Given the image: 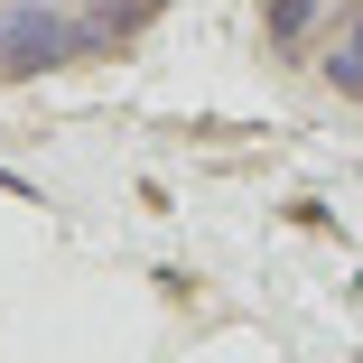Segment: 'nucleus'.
Masks as SVG:
<instances>
[{
  "instance_id": "obj_1",
  "label": "nucleus",
  "mask_w": 363,
  "mask_h": 363,
  "mask_svg": "<svg viewBox=\"0 0 363 363\" xmlns=\"http://www.w3.org/2000/svg\"><path fill=\"white\" fill-rule=\"evenodd\" d=\"M75 65V19H56L47 0H10L0 10V75H56Z\"/></svg>"
},
{
  "instance_id": "obj_2",
  "label": "nucleus",
  "mask_w": 363,
  "mask_h": 363,
  "mask_svg": "<svg viewBox=\"0 0 363 363\" xmlns=\"http://www.w3.org/2000/svg\"><path fill=\"white\" fill-rule=\"evenodd\" d=\"M308 28H317V0H261V38L270 47H298Z\"/></svg>"
},
{
  "instance_id": "obj_3",
  "label": "nucleus",
  "mask_w": 363,
  "mask_h": 363,
  "mask_svg": "<svg viewBox=\"0 0 363 363\" xmlns=\"http://www.w3.org/2000/svg\"><path fill=\"white\" fill-rule=\"evenodd\" d=\"M94 10H103V19H112V28H121V38H130V28H140V19H159V10H168V0H94Z\"/></svg>"
},
{
  "instance_id": "obj_4",
  "label": "nucleus",
  "mask_w": 363,
  "mask_h": 363,
  "mask_svg": "<svg viewBox=\"0 0 363 363\" xmlns=\"http://www.w3.org/2000/svg\"><path fill=\"white\" fill-rule=\"evenodd\" d=\"M354 10H363V0H354Z\"/></svg>"
}]
</instances>
